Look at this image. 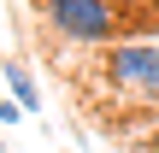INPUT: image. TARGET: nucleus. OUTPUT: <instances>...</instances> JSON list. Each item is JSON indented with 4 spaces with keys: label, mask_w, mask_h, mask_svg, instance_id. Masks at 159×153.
Returning a JSON list of instances; mask_svg holds the SVG:
<instances>
[{
    "label": "nucleus",
    "mask_w": 159,
    "mask_h": 153,
    "mask_svg": "<svg viewBox=\"0 0 159 153\" xmlns=\"http://www.w3.org/2000/svg\"><path fill=\"white\" fill-rule=\"evenodd\" d=\"M148 153H159V124H153V136H148Z\"/></svg>",
    "instance_id": "39448f33"
},
{
    "label": "nucleus",
    "mask_w": 159,
    "mask_h": 153,
    "mask_svg": "<svg viewBox=\"0 0 159 153\" xmlns=\"http://www.w3.org/2000/svg\"><path fill=\"white\" fill-rule=\"evenodd\" d=\"M18 118H24V106L18 100H0V124H18Z\"/></svg>",
    "instance_id": "20e7f679"
},
{
    "label": "nucleus",
    "mask_w": 159,
    "mask_h": 153,
    "mask_svg": "<svg viewBox=\"0 0 159 153\" xmlns=\"http://www.w3.org/2000/svg\"><path fill=\"white\" fill-rule=\"evenodd\" d=\"M100 83L130 106H159V47L153 41H112L100 53Z\"/></svg>",
    "instance_id": "f03ea898"
},
{
    "label": "nucleus",
    "mask_w": 159,
    "mask_h": 153,
    "mask_svg": "<svg viewBox=\"0 0 159 153\" xmlns=\"http://www.w3.org/2000/svg\"><path fill=\"white\" fill-rule=\"evenodd\" d=\"M41 24L71 47H112L159 29V0H41Z\"/></svg>",
    "instance_id": "f257e3e1"
},
{
    "label": "nucleus",
    "mask_w": 159,
    "mask_h": 153,
    "mask_svg": "<svg viewBox=\"0 0 159 153\" xmlns=\"http://www.w3.org/2000/svg\"><path fill=\"white\" fill-rule=\"evenodd\" d=\"M0 77H6V88H12V100H18L24 112H41V83H35L18 59H0Z\"/></svg>",
    "instance_id": "7ed1b4c3"
}]
</instances>
